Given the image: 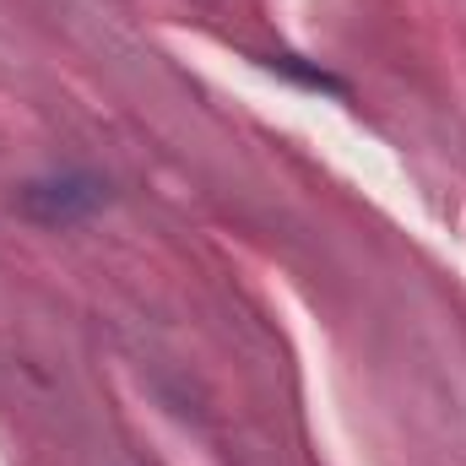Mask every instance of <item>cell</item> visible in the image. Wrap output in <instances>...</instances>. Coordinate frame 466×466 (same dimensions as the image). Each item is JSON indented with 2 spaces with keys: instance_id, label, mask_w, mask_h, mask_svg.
I'll use <instances>...</instances> for the list:
<instances>
[{
  "instance_id": "1",
  "label": "cell",
  "mask_w": 466,
  "mask_h": 466,
  "mask_svg": "<svg viewBox=\"0 0 466 466\" xmlns=\"http://www.w3.org/2000/svg\"><path fill=\"white\" fill-rule=\"evenodd\" d=\"M104 201H109V190H104V179H93V174H55V179H33V185H22V196H16L22 218H33V223H44V228L87 223Z\"/></svg>"
},
{
  "instance_id": "2",
  "label": "cell",
  "mask_w": 466,
  "mask_h": 466,
  "mask_svg": "<svg viewBox=\"0 0 466 466\" xmlns=\"http://www.w3.org/2000/svg\"><path fill=\"white\" fill-rule=\"evenodd\" d=\"M266 66L282 71V76H293V82H304V87H315V93H348L331 71H315V66H304V60H293V55H271Z\"/></svg>"
}]
</instances>
